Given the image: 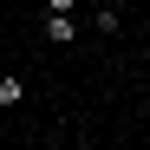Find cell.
<instances>
[{
  "label": "cell",
  "mask_w": 150,
  "mask_h": 150,
  "mask_svg": "<svg viewBox=\"0 0 150 150\" xmlns=\"http://www.w3.org/2000/svg\"><path fill=\"white\" fill-rule=\"evenodd\" d=\"M46 39H52V46H72V39H79V20H72V13H46Z\"/></svg>",
  "instance_id": "cell-1"
},
{
  "label": "cell",
  "mask_w": 150,
  "mask_h": 150,
  "mask_svg": "<svg viewBox=\"0 0 150 150\" xmlns=\"http://www.w3.org/2000/svg\"><path fill=\"white\" fill-rule=\"evenodd\" d=\"M20 98H26V79H20V72H7V79H0V105H7V111H13V105H20Z\"/></svg>",
  "instance_id": "cell-2"
},
{
  "label": "cell",
  "mask_w": 150,
  "mask_h": 150,
  "mask_svg": "<svg viewBox=\"0 0 150 150\" xmlns=\"http://www.w3.org/2000/svg\"><path fill=\"white\" fill-rule=\"evenodd\" d=\"M117 20H124L117 7H98V13H91V26H98V33H117Z\"/></svg>",
  "instance_id": "cell-3"
},
{
  "label": "cell",
  "mask_w": 150,
  "mask_h": 150,
  "mask_svg": "<svg viewBox=\"0 0 150 150\" xmlns=\"http://www.w3.org/2000/svg\"><path fill=\"white\" fill-rule=\"evenodd\" d=\"M46 7H52V13H79V0H46Z\"/></svg>",
  "instance_id": "cell-4"
},
{
  "label": "cell",
  "mask_w": 150,
  "mask_h": 150,
  "mask_svg": "<svg viewBox=\"0 0 150 150\" xmlns=\"http://www.w3.org/2000/svg\"><path fill=\"white\" fill-rule=\"evenodd\" d=\"M98 7H117V13H124V0H98Z\"/></svg>",
  "instance_id": "cell-5"
}]
</instances>
